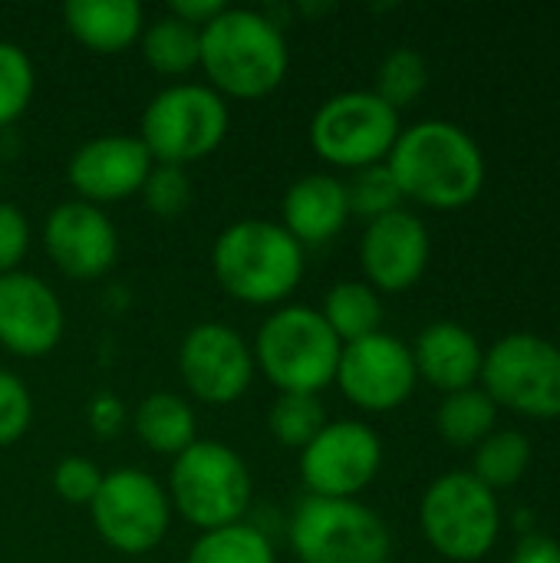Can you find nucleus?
Returning <instances> with one entry per match:
<instances>
[{
	"instance_id": "nucleus-1",
	"label": "nucleus",
	"mask_w": 560,
	"mask_h": 563,
	"mask_svg": "<svg viewBox=\"0 0 560 563\" xmlns=\"http://www.w3.org/2000/svg\"><path fill=\"white\" fill-rule=\"evenodd\" d=\"M403 198L452 211L479 198L485 158L475 139L446 119H422L399 132L386 158Z\"/></svg>"
},
{
	"instance_id": "nucleus-2",
	"label": "nucleus",
	"mask_w": 560,
	"mask_h": 563,
	"mask_svg": "<svg viewBox=\"0 0 560 563\" xmlns=\"http://www.w3.org/2000/svg\"><path fill=\"white\" fill-rule=\"evenodd\" d=\"M198 69L221 99H264L287 69L290 49L284 30L261 10L228 7L201 26Z\"/></svg>"
},
{
	"instance_id": "nucleus-3",
	"label": "nucleus",
	"mask_w": 560,
	"mask_h": 563,
	"mask_svg": "<svg viewBox=\"0 0 560 563\" xmlns=\"http://www.w3.org/2000/svg\"><path fill=\"white\" fill-rule=\"evenodd\" d=\"M211 271L228 297L251 307H277L300 287L307 257L281 221L241 218L215 238Z\"/></svg>"
},
{
	"instance_id": "nucleus-4",
	"label": "nucleus",
	"mask_w": 560,
	"mask_h": 563,
	"mask_svg": "<svg viewBox=\"0 0 560 563\" xmlns=\"http://www.w3.org/2000/svg\"><path fill=\"white\" fill-rule=\"evenodd\" d=\"M251 353L257 373H264L277 393L320 396V389L337 379L343 343L333 336L320 310L284 303L257 327Z\"/></svg>"
},
{
	"instance_id": "nucleus-5",
	"label": "nucleus",
	"mask_w": 560,
	"mask_h": 563,
	"mask_svg": "<svg viewBox=\"0 0 560 563\" xmlns=\"http://www.w3.org/2000/svg\"><path fill=\"white\" fill-rule=\"evenodd\" d=\"M228 129V99H221L208 82H172L142 109L139 139L155 165L188 168L218 152Z\"/></svg>"
},
{
	"instance_id": "nucleus-6",
	"label": "nucleus",
	"mask_w": 560,
	"mask_h": 563,
	"mask_svg": "<svg viewBox=\"0 0 560 563\" xmlns=\"http://www.w3.org/2000/svg\"><path fill=\"white\" fill-rule=\"evenodd\" d=\"M168 501L191 528L215 531L224 525H238L251 508L254 482L244 459L215 439H198L178 459H172L168 472Z\"/></svg>"
},
{
	"instance_id": "nucleus-7",
	"label": "nucleus",
	"mask_w": 560,
	"mask_h": 563,
	"mask_svg": "<svg viewBox=\"0 0 560 563\" xmlns=\"http://www.w3.org/2000/svg\"><path fill=\"white\" fill-rule=\"evenodd\" d=\"M300 563H389L386 521L356 498L304 495L287 528Z\"/></svg>"
},
{
	"instance_id": "nucleus-8",
	"label": "nucleus",
	"mask_w": 560,
	"mask_h": 563,
	"mask_svg": "<svg viewBox=\"0 0 560 563\" xmlns=\"http://www.w3.org/2000/svg\"><path fill=\"white\" fill-rule=\"evenodd\" d=\"M419 525L426 541L449 561H482L502 531V511L495 492L485 488L472 472H449L439 475L422 501H419Z\"/></svg>"
},
{
	"instance_id": "nucleus-9",
	"label": "nucleus",
	"mask_w": 560,
	"mask_h": 563,
	"mask_svg": "<svg viewBox=\"0 0 560 563\" xmlns=\"http://www.w3.org/2000/svg\"><path fill=\"white\" fill-rule=\"evenodd\" d=\"M399 112L373 89L337 92L317 106L310 119V148L333 168H370L389 158L399 139Z\"/></svg>"
},
{
	"instance_id": "nucleus-10",
	"label": "nucleus",
	"mask_w": 560,
	"mask_h": 563,
	"mask_svg": "<svg viewBox=\"0 0 560 563\" xmlns=\"http://www.w3.org/2000/svg\"><path fill=\"white\" fill-rule=\"evenodd\" d=\"M479 379L495 406L531 419L560 416V346L538 333L502 336L485 353Z\"/></svg>"
},
{
	"instance_id": "nucleus-11",
	"label": "nucleus",
	"mask_w": 560,
	"mask_h": 563,
	"mask_svg": "<svg viewBox=\"0 0 560 563\" xmlns=\"http://www.w3.org/2000/svg\"><path fill=\"white\" fill-rule=\"evenodd\" d=\"M96 534L119 554L155 551L172 525V501L158 478L142 468H112L89 505Z\"/></svg>"
},
{
	"instance_id": "nucleus-12",
	"label": "nucleus",
	"mask_w": 560,
	"mask_h": 563,
	"mask_svg": "<svg viewBox=\"0 0 560 563\" xmlns=\"http://www.w3.org/2000/svg\"><path fill=\"white\" fill-rule=\"evenodd\" d=\"M383 468L380 435L353 419L327 422L307 449H300V478L307 495L356 498Z\"/></svg>"
},
{
	"instance_id": "nucleus-13",
	"label": "nucleus",
	"mask_w": 560,
	"mask_h": 563,
	"mask_svg": "<svg viewBox=\"0 0 560 563\" xmlns=\"http://www.w3.org/2000/svg\"><path fill=\"white\" fill-rule=\"evenodd\" d=\"M254 373L251 343L228 323H198L178 346V376L198 402H238L251 389Z\"/></svg>"
},
{
	"instance_id": "nucleus-14",
	"label": "nucleus",
	"mask_w": 560,
	"mask_h": 563,
	"mask_svg": "<svg viewBox=\"0 0 560 563\" xmlns=\"http://www.w3.org/2000/svg\"><path fill=\"white\" fill-rule=\"evenodd\" d=\"M333 383L363 412H393L413 396L419 376L413 350L399 336L380 330L343 346Z\"/></svg>"
},
{
	"instance_id": "nucleus-15",
	"label": "nucleus",
	"mask_w": 560,
	"mask_h": 563,
	"mask_svg": "<svg viewBox=\"0 0 560 563\" xmlns=\"http://www.w3.org/2000/svg\"><path fill=\"white\" fill-rule=\"evenodd\" d=\"M43 247L66 277L96 280L119 261V231L102 208L69 198L46 214Z\"/></svg>"
},
{
	"instance_id": "nucleus-16",
	"label": "nucleus",
	"mask_w": 560,
	"mask_h": 563,
	"mask_svg": "<svg viewBox=\"0 0 560 563\" xmlns=\"http://www.w3.org/2000/svg\"><path fill=\"white\" fill-rule=\"evenodd\" d=\"M152 165L155 162L139 135L106 132V135L83 142L69 155L66 178L79 201L102 208V205L125 201V198L139 195Z\"/></svg>"
},
{
	"instance_id": "nucleus-17",
	"label": "nucleus",
	"mask_w": 560,
	"mask_h": 563,
	"mask_svg": "<svg viewBox=\"0 0 560 563\" xmlns=\"http://www.w3.org/2000/svg\"><path fill=\"white\" fill-rule=\"evenodd\" d=\"M66 313L56 290L30 274L13 271L0 277V346L13 356L36 360L59 346Z\"/></svg>"
},
{
	"instance_id": "nucleus-18",
	"label": "nucleus",
	"mask_w": 560,
	"mask_h": 563,
	"mask_svg": "<svg viewBox=\"0 0 560 563\" xmlns=\"http://www.w3.org/2000/svg\"><path fill=\"white\" fill-rule=\"evenodd\" d=\"M429 231L413 211H389L376 221H366L360 238V264L366 284L376 294L409 290L429 267Z\"/></svg>"
},
{
	"instance_id": "nucleus-19",
	"label": "nucleus",
	"mask_w": 560,
	"mask_h": 563,
	"mask_svg": "<svg viewBox=\"0 0 560 563\" xmlns=\"http://www.w3.org/2000/svg\"><path fill=\"white\" fill-rule=\"evenodd\" d=\"M347 218H350L347 188L337 175L310 172L284 191L281 224L304 251L337 238Z\"/></svg>"
},
{
	"instance_id": "nucleus-20",
	"label": "nucleus",
	"mask_w": 560,
	"mask_h": 563,
	"mask_svg": "<svg viewBox=\"0 0 560 563\" xmlns=\"http://www.w3.org/2000/svg\"><path fill=\"white\" fill-rule=\"evenodd\" d=\"M409 350H413L416 376L442 389L446 396L459 389H472L475 379L482 376V363H485L482 343L475 340L472 330L459 323L449 320L429 323Z\"/></svg>"
},
{
	"instance_id": "nucleus-21",
	"label": "nucleus",
	"mask_w": 560,
	"mask_h": 563,
	"mask_svg": "<svg viewBox=\"0 0 560 563\" xmlns=\"http://www.w3.org/2000/svg\"><path fill=\"white\" fill-rule=\"evenodd\" d=\"M66 30L92 53H122L145 30V10L135 0H69Z\"/></svg>"
},
{
	"instance_id": "nucleus-22",
	"label": "nucleus",
	"mask_w": 560,
	"mask_h": 563,
	"mask_svg": "<svg viewBox=\"0 0 560 563\" xmlns=\"http://www.w3.org/2000/svg\"><path fill=\"white\" fill-rule=\"evenodd\" d=\"M135 435L155 455L178 459L188 445L198 442V419L188 399L175 393H149L135 409Z\"/></svg>"
},
{
	"instance_id": "nucleus-23",
	"label": "nucleus",
	"mask_w": 560,
	"mask_h": 563,
	"mask_svg": "<svg viewBox=\"0 0 560 563\" xmlns=\"http://www.w3.org/2000/svg\"><path fill=\"white\" fill-rule=\"evenodd\" d=\"M142 56L155 76L165 79H182L191 69H198L201 59V30L185 23L175 13H162L152 23H145L139 36Z\"/></svg>"
},
{
	"instance_id": "nucleus-24",
	"label": "nucleus",
	"mask_w": 560,
	"mask_h": 563,
	"mask_svg": "<svg viewBox=\"0 0 560 563\" xmlns=\"http://www.w3.org/2000/svg\"><path fill=\"white\" fill-rule=\"evenodd\" d=\"M320 317L333 330V336L347 346L383 327V300L366 280H340L327 290Z\"/></svg>"
},
{
	"instance_id": "nucleus-25",
	"label": "nucleus",
	"mask_w": 560,
	"mask_h": 563,
	"mask_svg": "<svg viewBox=\"0 0 560 563\" xmlns=\"http://www.w3.org/2000/svg\"><path fill=\"white\" fill-rule=\"evenodd\" d=\"M495 419H498V406L488 399L485 389H459L449 393L439 402L436 412V429L439 435L455 445V449H475L479 442H485L495 432Z\"/></svg>"
},
{
	"instance_id": "nucleus-26",
	"label": "nucleus",
	"mask_w": 560,
	"mask_h": 563,
	"mask_svg": "<svg viewBox=\"0 0 560 563\" xmlns=\"http://www.w3.org/2000/svg\"><path fill=\"white\" fill-rule=\"evenodd\" d=\"M185 563H277L271 538L254 525H224L201 531Z\"/></svg>"
},
{
	"instance_id": "nucleus-27",
	"label": "nucleus",
	"mask_w": 560,
	"mask_h": 563,
	"mask_svg": "<svg viewBox=\"0 0 560 563\" xmlns=\"http://www.w3.org/2000/svg\"><path fill=\"white\" fill-rule=\"evenodd\" d=\"M531 465V442L525 432L518 429H502L492 432L485 442L475 445V462H472V475L498 492V488H512L515 482H521V475Z\"/></svg>"
},
{
	"instance_id": "nucleus-28",
	"label": "nucleus",
	"mask_w": 560,
	"mask_h": 563,
	"mask_svg": "<svg viewBox=\"0 0 560 563\" xmlns=\"http://www.w3.org/2000/svg\"><path fill=\"white\" fill-rule=\"evenodd\" d=\"M327 422L330 419L320 396L310 393H277V399L267 409V429L274 442L294 452L307 449Z\"/></svg>"
},
{
	"instance_id": "nucleus-29",
	"label": "nucleus",
	"mask_w": 560,
	"mask_h": 563,
	"mask_svg": "<svg viewBox=\"0 0 560 563\" xmlns=\"http://www.w3.org/2000/svg\"><path fill=\"white\" fill-rule=\"evenodd\" d=\"M426 86H429V66H426L422 53L413 46H399V49L386 53V59L380 63L373 92L399 112L403 106L416 102L426 92Z\"/></svg>"
},
{
	"instance_id": "nucleus-30",
	"label": "nucleus",
	"mask_w": 560,
	"mask_h": 563,
	"mask_svg": "<svg viewBox=\"0 0 560 563\" xmlns=\"http://www.w3.org/2000/svg\"><path fill=\"white\" fill-rule=\"evenodd\" d=\"M36 69L23 46L0 40V129L13 125L33 102Z\"/></svg>"
},
{
	"instance_id": "nucleus-31",
	"label": "nucleus",
	"mask_w": 560,
	"mask_h": 563,
	"mask_svg": "<svg viewBox=\"0 0 560 563\" xmlns=\"http://www.w3.org/2000/svg\"><path fill=\"white\" fill-rule=\"evenodd\" d=\"M343 188H347L350 214H360L366 221H376V218L403 208V191L386 162L353 172V178L343 181Z\"/></svg>"
},
{
	"instance_id": "nucleus-32",
	"label": "nucleus",
	"mask_w": 560,
	"mask_h": 563,
	"mask_svg": "<svg viewBox=\"0 0 560 563\" xmlns=\"http://www.w3.org/2000/svg\"><path fill=\"white\" fill-rule=\"evenodd\" d=\"M139 195L155 218L168 221V218H178L191 205V178L178 165H152Z\"/></svg>"
},
{
	"instance_id": "nucleus-33",
	"label": "nucleus",
	"mask_w": 560,
	"mask_h": 563,
	"mask_svg": "<svg viewBox=\"0 0 560 563\" xmlns=\"http://www.w3.org/2000/svg\"><path fill=\"white\" fill-rule=\"evenodd\" d=\"M102 478L106 472L92 462V459H83V455H66L63 462H56L53 468V492L73 505V508H89L92 498L99 495L102 488Z\"/></svg>"
},
{
	"instance_id": "nucleus-34",
	"label": "nucleus",
	"mask_w": 560,
	"mask_h": 563,
	"mask_svg": "<svg viewBox=\"0 0 560 563\" xmlns=\"http://www.w3.org/2000/svg\"><path fill=\"white\" fill-rule=\"evenodd\" d=\"M33 422V399L23 379L0 369V449L20 442Z\"/></svg>"
},
{
	"instance_id": "nucleus-35",
	"label": "nucleus",
	"mask_w": 560,
	"mask_h": 563,
	"mask_svg": "<svg viewBox=\"0 0 560 563\" xmlns=\"http://www.w3.org/2000/svg\"><path fill=\"white\" fill-rule=\"evenodd\" d=\"M30 251V221L13 201H0V277L20 271Z\"/></svg>"
},
{
	"instance_id": "nucleus-36",
	"label": "nucleus",
	"mask_w": 560,
	"mask_h": 563,
	"mask_svg": "<svg viewBox=\"0 0 560 563\" xmlns=\"http://www.w3.org/2000/svg\"><path fill=\"white\" fill-rule=\"evenodd\" d=\"M86 422L99 439H112L125 426V402L116 393H96L86 402Z\"/></svg>"
},
{
	"instance_id": "nucleus-37",
	"label": "nucleus",
	"mask_w": 560,
	"mask_h": 563,
	"mask_svg": "<svg viewBox=\"0 0 560 563\" xmlns=\"http://www.w3.org/2000/svg\"><path fill=\"white\" fill-rule=\"evenodd\" d=\"M508 563H560V544L545 534H528Z\"/></svg>"
},
{
	"instance_id": "nucleus-38",
	"label": "nucleus",
	"mask_w": 560,
	"mask_h": 563,
	"mask_svg": "<svg viewBox=\"0 0 560 563\" xmlns=\"http://www.w3.org/2000/svg\"><path fill=\"white\" fill-rule=\"evenodd\" d=\"M221 10H224L221 0H175V3L168 7V13L182 16L185 23H191V26H198V30H201L208 20H215Z\"/></svg>"
},
{
	"instance_id": "nucleus-39",
	"label": "nucleus",
	"mask_w": 560,
	"mask_h": 563,
	"mask_svg": "<svg viewBox=\"0 0 560 563\" xmlns=\"http://www.w3.org/2000/svg\"><path fill=\"white\" fill-rule=\"evenodd\" d=\"M135 563H158V561H135Z\"/></svg>"
},
{
	"instance_id": "nucleus-40",
	"label": "nucleus",
	"mask_w": 560,
	"mask_h": 563,
	"mask_svg": "<svg viewBox=\"0 0 560 563\" xmlns=\"http://www.w3.org/2000/svg\"><path fill=\"white\" fill-rule=\"evenodd\" d=\"M0 178H3V165H0Z\"/></svg>"
}]
</instances>
